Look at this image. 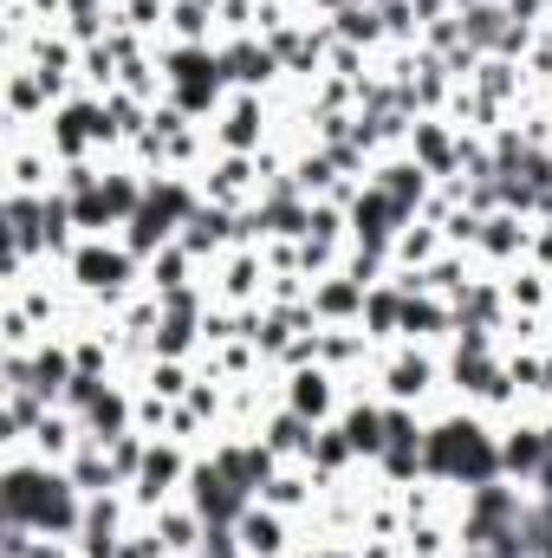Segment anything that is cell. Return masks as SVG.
<instances>
[{"label": "cell", "mask_w": 552, "mask_h": 558, "mask_svg": "<svg viewBox=\"0 0 552 558\" xmlns=\"http://www.w3.org/2000/svg\"><path fill=\"white\" fill-rule=\"evenodd\" d=\"M422 474L448 481V487L501 481V435H488V422L475 416V410H455V416L429 422V435H422Z\"/></svg>", "instance_id": "6da1fadb"}, {"label": "cell", "mask_w": 552, "mask_h": 558, "mask_svg": "<svg viewBox=\"0 0 552 558\" xmlns=\"http://www.w3.org/2000/svg\"><path fill=\"white\" fill-rule=\"evenodd\" d=\"M208 137H215L221 156H261L267 149V92H228Z\"/></svg>", "instance_id": "7a4b0ae2"}, {"label": "cell", "mask_w": 552, "mask_h": 558, "mask_svg": "<svg viewBox=\"0 0 552 558\" xmlns=\"http://www.w3.org/2000/svg\"><path fill=\"white\" fill-rule=\"evenodd\" d=\"M371 371H377V384H384V403H410V410L448 377V371H442L429 351H416V344H391Z\"/></svg>", "instance_id": "3957f363"}, {"label": "cell", "mask_w": 552, "mask_h": 558, "mask_svg": "<svg viewBox=\"0 0 552 558\" xmlns=\"http://www.w3.org/2000/svg\"><path fill=\"white\" fill-rule=\"evenodd\" d=\"M221 78H228V92H274L279 78H286V65H279V52L267 39L241 33V39L221 46Z\"/></svg>", "instance_id": "277c9868"}, {"label": "cell", "mask_w": 552, "mask_h": 558, "mask_svg": "<svg viewBox=\"0 0 552 558\" xmlns=\"http://www.w3.org/2000/svg\"><path fill=\"white\" fill-rule=\"evenodd\" d=\"M286 410H299L305 422H338V371H325V364H305V371H286V397H279Z\"/></svg>", "instance_id": "5b68a950"}, {"label": "cell", "mask_w": 552, "mask_h": 558, "mask_svg": "<svg viewBox=\"0 0 552 558\" xmlns=\"http://www.w3.org/2000/svg\"><path fill=\"white\" fill-rule=\"evenodd\" d=\"M371 189H384L391 202H404V208L416 215V208L435 195V175L416 162L410 149H391V156H377V162H371Z\"/></svg>", "instance_id": "8992f818"}, {"label": "cell", "mask_w": 552, "mask_h": 558, "mask_svg": "<svg viewBox=\"0 0 552 558\" xmlns=\"http://www.w3.org/2000/svg\"><path fill=\"white\" fill-rule=\"evenodd\" d=\"M547 454H552L547 422H514V428L501 435V481H520V487H533V474L547 468Z\"/></svg>", "instance_id": "52a82bcc"}, {"label": "cell", "mask_w": 552, "mask_h": 558, "mask_svg": "<svg viewBox=\"0 0 552 558\" xmlns=\"http://www.w3.org/2000/svg\"><path fill=\"white\" fill-rule=\"evenodd\" d=\"M527 241H533V221H527V215H507V208H494V215L481 221L475 260H494V267H520V260H527Z\"/></svg>", "instance_id": "ba28073f"}, {"label": "cell", "mask_w": 552, "mask_h": 558, "mask_svg": "<svg viewBox=\"0 0 552 558\" xmlns=\"http://www.w3.org/2000/svg\"><path fill=\"white\" fill-rule=\"evenodd\" d=\"M235 539H241V553L248 558H292V520L254 500V507L235 520Z\"/></svg>", "instance_id": "9c48e42d"}, {"label": "cell", "mask_w": 552, "mask_h": 558, "mask_svg": "<svg viewBox=\"0 0 552 558\" xmlns=\"http://www.w3.org/2000/svg\"><path fill=\"white\" fill-rule=\"evenodd\" d=\"M364 292H371V286H358L351 274H325V279H312L305 305H312L319 325H358V318H364Z\"/></svg>", "instance_id": "30bf717a"}, {"label": "cell", "mask_w": 552, "mask_h": 558, "mask_svg": "<svg viewBox=\"0 0 552 558\" xmlns=\"http://www.w3.org/2000/svg\"><path fill=\"white\" fill-rule=\"evenodd\" d=\"M319 494H325V487H319V474H312L305 461H279V474L261 487V507H274V513H286V520H299Z\"/></svg>", "instance_id": "8fae6325"}, {"label": "cell", "mask_w": 552, "mask_h": 558, "mask_svg": "<svg viewBox=\"0 0 552 558\" xmlns=\"http://www.w3.org/2000/svg\"><path fill=\"white\" fill-rule=\"evenodd\" d=\"M325 26H332V39H345V46H358V52H371V46H384V39H391L384 13H377L371 0H345Z\"/></svg>", "instance_id": "7c38bea8"}, {"label": "cell", "mask_w": 552, "mask_h": 558, "mask_svg": "<svg viewBox=\"0 0 552 558\" xmlns=\"http://www.w3.org/2000/svg\"><path fill=\"white\" fill-rule=\"evenodd\" d=\"M338 428H345V441L358 448V461H377V454L391 448V435H384V403H345V410H338Z\"/></svg>", "instance_id": "4fadbf2b"}, {"label": "cell", "mask_w": 552, "mask_h": 558, "mask_svg": "<svg viewBox=\"0 0 552 558\" xmlns=\"http://www.w3.org/2000/svg\"><path fill=\"white\" fill-rule=\"evenodd\" d=\"M312 435H319V422H305L299 410H286V403H279L274 416H267V428H261V441L274 448L279 461H305V454H312Z\"/></svg>", "instance_id": "5bb4252c"}, {"label": "cell", "mask_w": 552, "mask_h": 558, "mask_svg": "<svg viewBox=\"0 0 552 558\" xmlns=\"http://www.w3.org/2000/svg\"><path fill=\"white\" fill-rule=\"evenodd\" d=\"M501 286H507V305H514V312H547V305H552V274H540L533 260L507 267Z\"/></svg>", "instance_id": "9a60e30c"}, {"label": "cell", "mask_w": 552, "mask_h": 558, "mask_svg": "<svg viewBox=\"0 0 552 558\" xmlns=\"http://www.w3.org/2000/svg\"><path fill=\"white\" fill-rule=\"evenodd\" d=\"M442 247H448V241H442V228H429V221H410V228L391 241V260H397V267H410V274H422V267H429Z\"/></svg>", "instance_id": "2e32d148"}, {"label": "cell", "mask_w": 552, "mask_h": 558, "mask_svg": "<svg viewBox=\"0 0 552 558\" xmlns=\"http://www.w3.org/2000/svg\"><path fill=\"white\" fill-rule=\"evenodd\" d=\"M547 397H552V351H547Z\"/></svg>", "instance_id": "e0dca14e"}]
</instances>
